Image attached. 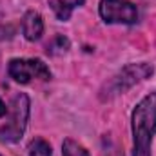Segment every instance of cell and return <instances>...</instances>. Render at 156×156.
<instances>
[{"instance_id": "obj_1", "label": "cell", "mask_w": 156, "mask_h": 156, "mask_svg": "<svg viewBox=\"0 0 156 156\" xmlns=\"http://www.w3.org/2000/svg\"><path fill=\"white\" fill-rule=\"evenodd\" d=\"M133 156H151V145L156 134V91L144 96L133 111Z\"/></svg>"}, {"instance_id": "obj_2", "label": "cell", "mask_w": 156, "mask_h": 156, "mask_svg": "<svg viewBox=\"0 0 156 156\" xmlns=\"http://www.w3.org/2000/svg\"><path fill=\"white\" fill-rule=\"evenodd\" d=\"M154 67L147 62H138V64H127L125 67H122L115 76L111 78L109 82L104 83V87L100 89V100L107 102L113 100L118 94L127 93L131 87H134L136 83L147 80L153 76Z\"/></svg>"}, {"instance_id": "obj_3", "label": "cell", "mask_w": 156, "mask_h": 156, "mask_svg": "<svg viewBox=\"0 0 156 156\" xmlns=\"http://www.w3.org/2000/svg\"><path fill=\"white\" fill-rule=\"evenodd\" d=\"M29 96L26 93H18L7 105L5 123L0 127V142L16 144L22 140L27 122H29Z\"/></svg>"}, {"instance_id": "obj_4", "label": "cell", "mask_w": 156, "mask_h": 156, "mask_svg": "<svg viewBox=\"0 0 156 156\" xmlns=\"http://www.w3.org/2000/svg\"><path fill=\"white\" fill-rule=\"evenodd\" d=\"M7 73L16 83H29L33 80H51L49 67L40 58H13L9 60Z\"/></svg>"}, {"instance_id": "obj_5", "label": "cell", "mask_w": 156, "mask_h": 156, "mask_svg": "<svg viewBox=\"0 0 156 156\" xmlns=\"http://www.w3.org/2000/svg\"><path fill=\"white\" fill-rule=\"evenodd\" d=\"M98 13L105 24L131 26L138 22V9L127 0H100Z\"/></svg>"}, {"instance_id": "obj_6", "label": "cell", "mask_w": 156, "mask_h": 156, "mask_svg": "<svg viewBox=\"0 0 156 156\" xmlns=\"http://www.w3.org/2000/svg\"><path fill=\"white\" fill-rule=\"evenodd\" d=\"M22 33L26 40L29 42H37L40 40V37L44 35V20H42V15L35 9H29L24 18H22Z\"/></svg>"}, {"instance_id": "obj_7", "label": "cell", "mask_w": 156, "mask_h": 156, "mask_svg": "<svg viewBox=\"0 0 156 156\" xmlns=\"http://www.w3.org/2000/svg\"><path fill=\"white\" fill-rule=\"evenodd\" d=\"M83 2H85V0H49V5H51V9L55 11V15H56L58 20L67 22V20L71 18V13H73L76 7L83 5Z\"/></svg>"}, {"instance_id": "obj_8", "label": "cell", "mask_w": 156, "mask_h": 156, "mask_svg": "<svg viewBox=\"0 0 156 156\" xmlns=\"http://www.w3.org/2000/svg\"><path fill=\"white\" fill-rule=\"evenodd\" d=\"M62 156H89V153L78 142L71 140V138H66L62 144Z\"/></svg>"}, {"instance_id": "obj_9", "label": "cell", "mask_w": 156, "mask_h": 156, "mask_svg": "<svg viewBox=\"0 0 156 156\" xmlns=\"http://www.w3.org/2000/svg\"><path fill=\"white\" fill-rule=\"evenodd\" d=\"M27 154L29 156H51V145L44 138H35L29 144V147H27Z\"/></svg>"}, {"instance_id": "obj_10", "label": "cell", "mask_w": 156, "mask_h": 156, "mask_svg": "<svg viewBox=\"0 0 156 156\" xmlns=\"http://www.w3.org/2000/svg\"><path fill=\"white\" fill-rule=\"evenodd\" d=\"M67 49H69V40L66 37H56L51 44H47V53H51V55H58Z\"/></svg>"}, {"instance_id": "obj_11", "label": "cell", "mask_w": 156, "mask_h": 156, "mask_svg": "<svg viewBox=\"0 0 156 156\" xmlns=\"http://www.w3.org/2000/svg\"><path fill=\"white\" fill-rule=\"evenodd\" d=\"M104 156H123V154H122L116 147H115V149H111V151H105V153H104Z\"/></svg>"}, {"instance_id": "obj_12", "label": "cell", "mask_w": 156, "mask_h": 156, "mask_svg": "<svg viewBox=\"0 0 156 156\" xmlns=\"http://www.w3.org/2000/svg\"><path fill=\"white\" fill-rule=\"evenodd\" d=\"M5 115H7V105H5V104L0 100V118L5 116Z\"/></svg>"}]
</instances>
